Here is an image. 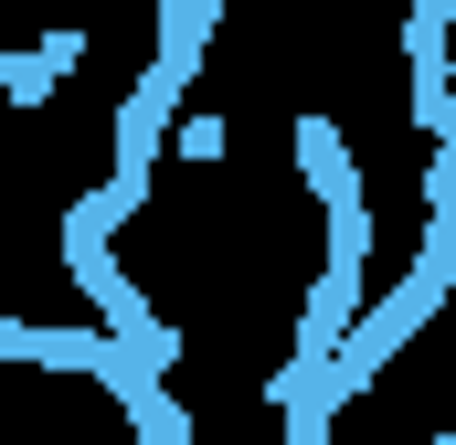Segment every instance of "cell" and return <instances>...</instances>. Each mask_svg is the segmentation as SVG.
Returning a JSON list of instances; mask_svg holds the SVG:
<instances>
[{
	"label": "cell",
	"instance_id": "cell-3",
	"mask_svg": "<svg viewBox=\"0 0 456 445\" xmlns=\"http://www.w3.org/2000/svg\"><path fill=\"white\" fill-rule=\"evenodd\" d=\"M446 32H456V0H414V11H403V64H414V127H436V117L456 107V53H446Z\"/></svg>",
	"mask_w": 456,
	"mask_h": 445
},
{
	"label": "cell",
	"instance_id": "cell-1",
	"mask_svg": "<svg viewBox=\"0 0 456 445\" xmlns=\"http://www.w3.org/2000/svg\"><path fill=\"white\" fill-rule=\"evenodd\" d=\"M446 297H456V265L414 244V265H403V287H393V297H361V319L340 329V350L319 360V371H330V392H340V403H361V392L382 382V360H393L403 339L446 319Z\"/></svg>",
	"mask_w": 456,
	"mask_h": 445
},
{
	"label": "cell",
	"instance_id": "cell-5",
	"mask_svg": "<svg viewBox=\"0 0 456 445\" xmlns=\"http://www.w3.org/2000/svg\"><path fill=\"white\" fill-rule=\"evenodd\" d=\"M0 360H21V371H43V329H32L21 308H0Z\"/></svg>",
	"mask_w": 456,
	"mask_h": 445
},
{
	"label": "cell",
	"instance_id": "cell-7",
	"mask_svg": "<svg viewBox=\"0 0 456 445\" xmlns=\"http://www.w3.org/2000/svg\"><path fill=\"white\" fill-rule=\"evenodd\" d=\"M436 445H456V435H436Z\"/></svg>",
	"mask_w": 456,
	"mask_h": 445
},
{
	"label": "cell",
	"instance_id": "cell-6",
	"mask_svg": "<svg viewBox=\"0 0 456 445\" xmlns=\"http://www.w3.org/2000/svg\"><path fill=\"white\" fill-rule=\"evenodd\" d=\"M224 149H233V127H224V117H191V127H181V159H202V170H213Z\"/></svg>",
	"mask_w": 456,
	"mask_h": 445
},
{
	"label": "cell",
	"instance_id": "cell-4",
	"mask_svg": "<svg viewBox=\"0 0 456 445\" xmlns=\"http://www.w3.org/2000/svg\"><path fill=\"white\" fill-rule=\"evenodd\" d=\"M224 11L233 0H159V53H149V64H159L170 85H202V43H213Z\"/></svg>",
	"mask_w": 456,
	"mask_h": 445
},
{
	"label": "cell",
	"instance_id": "cell-2",
	"mask_svg": "<svg viewBox=\"0 0 456 445\" xmlns=\"http://www.w3.org/2000/svg\"><path fill=\"white\" fill-rule=\"evenodd\" d=\"M64 265H75L86 308L107 319V339H127V350H138L149 371H170V360H181V329H170V319H159V308H149V297L127 287V265H117V233H107V222L64 213Z\"/></svg>",
	"mask_w": 456,
	"mask_h": 445
}]
</instances>
